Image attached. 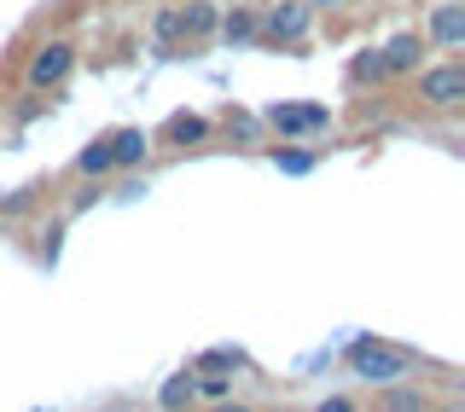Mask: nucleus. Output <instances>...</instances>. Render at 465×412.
<instances>
[{
  "instance_id": "obj_17",
  "label": "nucleus",
  "mask_w": 465,
  "mask_h": 412,
  "mask_svg": "<svg viewBox=\"0 0 465 412\" xmlns=\"http://www.w3.org/2000/svg\"><path fill=\"white\" fill-rule=\"evenodd\" d=\"M390 412H419V401L413 395H390Z\"/></svg>"
},
{
  "instance_id": "obj_2",
  "label": "nucleus",
  "mask_w": 465,
  "mask_h": 412,
  "mask_svg": "<svg viewBox=\"0 0 465 412\" xmlns=\"http://www.w3.org/2000/svg\"><path fill=\"white\" fill-rule=\"evenodd\" d=\"M419 93L430 99V105H442V111H454L460 99H465V70L460 64H442V70H430L425 82H419Z\"/></svg>"
},
{
  "instance_id": "obj_6",
  "label": "nucleus",
  "mask_w": 465,
  "mask_h": 412,
  "mask_svg": "<svg viewBox=\"0 0 465 412\" xmlns=\"http://www.w3.org/2000/svg\"><path fill=\"white\" fill-rule=\"evenodd\" d=\"M64 70H70V47H47V53H35V64H29V82H35V87H53Z\"/></svg>"
},
{
  "instance_id": "obj_10",
  "label": "nucleus",
  "mask_w": 465,
  "mask_h": 412,
  "mask_svg": "<svg viewBox=\"0 0 465 412\" xmlns=\"http://www.w3.org/2000/svg\"><path fill=\"white\" fill-rule=\"evenodd\" d=\"M82 169H87V174L111 169V140H105V145H87V152H82Z\"/></svg>"
},
{
  "instance_id": "obj_19",
  "label": "nucleus",
  "mask_w": 465,
  "mask_h": 412,
  "mask_svg": "<svg viewBox=\"0 0 465 412\" xmlns=\"http://www.w3.org/2000/svg\"><path fill=\"white\" fill-rule=\"evenodd\" d=\"M222 412H244V407H222Z\"/></svg>"
},
{
  "instance_id": "obj_16",
  "label": "nucleus",
  "mask_w": 465,
  "mask_h": 412,
  "mask_svg": "<svg viewBox=\"0 0 465 412\" xmlns=\"http://www.w3.org/2000/svg\"><path fill=\"white\" fill-rule=\"evenodd\" d=\"M244 355H239V348H215V355H203V366H239Z\"/></svg>"
},
{
  "instance_id": "obj_4",
  "label": "nucleus",
  "mask_w": 465,
  "mask_h": 412,
  "mask_svg": "<svg viewBox=\"0 0 465 412\" xmlns=\"http://www.w3.org/2000/svg\"><path fill=\"white\" fill-rule=\"evenodd\" d=\"M430 35L442 41V47H454V41H465V6H460V0H442V6L430 12Z\"/></svg>"
},
{
  "instance_id": "obj_20",
  "label": "nucleus",
  "mask_w": 465,
  "mask_h": 412,
  "mask_svg": "<svg viewBox=\"0 0 465 412\" xmlns=\"http://www.w3.org/2000/svg\"><path fill=\"white\" fill-rule=\"evenodd\" d=\"M331 6H338V0H331Z\"/></svg>"
},
{
  "instance_id": "obj_11",
  "label": "nucleus",
  "mask_w": 465,
  "mask_h": 412,
  "mask_svg": "<svg viewBox=\"0 0 465 412\" xmlns=\"http://www.w3.org/2000/svg\"><path fill=\"white\" fill-rule=\"evenodd\" d=\"M169 134H174V140H203V123H198V116H174Z\"/></svg>"
},
{
  "instance_id": "obj_12",
  "label": "nucleus",
  "mask_w": 465,
  "mask_h": 412,
  "mask_svg": "<svg viewBox=\"0 0 465 412\" xmlns=\"http://www.w3.org/2000/svg\"><path fill=\"white\" fill-rule=\"evenodd\" d=\"M222 29H227V41H239V35H251L256 24H251V12H232V18H227Z\"/></svg>"
},
{
  "instance_id": "obj_13",
  "label": "nucleus",
  "mask_w": 465,
  "mask_h": 412,
  "mask_svg": "<svg viewBox=\"0 0 465 412\" xmlns=\"http://www.w3.org/2000/svg\"><path fill=\"white\" fill-rule=\"evenodd\" d=\"M273 163H280L285 174H302V169H309V152H285V157H273Z\"/></svg>"
},
{
  "instance_id": "obj_1",
  "label": "nucleus",
  "mask_w": 465,
  "mask_h": 412,
  "mask_svg": "<svg viewBox=\"0 0 465 412\" xmlns=\"http://www.w3.org/2000/svg\"><path fill=\"white\" fill-rule=\"evenodd\" d=\"M349 360H355V372L372 378V384H396V378H407V355L390 348V343H355Z\"/></svg>"
},
{
  "instance_id": "obj_5",
  "label": "nucleus",
  "mask_w": 465,
  "mask_h": 412,
  "mask_svg": "<svg viewBox=\"0 0 465 412\" xmlns=\"http://www.w3.org/2000/svg\"><path fill=\"white\" fill-rule=\"evenodd\" d=\"M268 123L291 128V134H297V128H326V105H273Z\"/></svg>"
},
{
  "instance_id": "obj_14",
  "label": "nucleus",
  "mask_w": 465,
  "mask_h": 412,
  "mask_svg": "<svg viewBox=\"0 0 465 412\" xmlns=\"http://www.w3.org/2000/svg\"><path fill=\"white\" fill-rule=\"evenodd\" d=\"M186 395H193V384H186V378H174V384L163 389V407H181V401H186Z\"/></svg>"
},
{
  "instance_id": "obj_15",
  "label": "nucleus",
  "mask_w": 465,
  "mask_h": 412,
  "mask_svg": "<svg viewBox=\"0 0 465 412\" xmlns=\"http://www.w3.org/2000/svg\"><path fill=\"white\" fill-rule=\"evenodd\" d=\"M355 76H384V53H367V58L355 64Z\"/></svg>"
},
{
  "instance_id": "obj_3",
  "label": "nucleus",
  "mask_w": 465,
  "mask_h": 412,
  "mask_svg": "<svg viewBox=\"0 0 465 412\" xmlns=\"http://www.w3.org/2000/svg\"><path fill=\"white\" fill-rule=\"evenodd\" d=\"M302 29H309V6H297V0H285V6L268 12V35L273 41H297Z\"/></svg>"
},
{
  "instance_id": "obj_7",
  "label": "nucleus",
  "mask_w": 465,
  "mask_h": 412,
  "mask_svg": "<svg viewBox=\"0 0 465 412\" xmlns=\"http://www.w3.org/2000/svg\"><path fill=\"white\" fill-rule=\"evenodd\" d=\"M419 64V35H396L384 47V70H413Z\"/></svg>"
},
{
  "instance_id": "obj_21",
  "label": "nucleus",
  "mask_w": 465,
  "mask_h": 412,
  "mask_svg": "<svg viewBox=\"0 0 465 412\" xmlns=\"http://www.w3.org/2000/svg\"><path fill=\"white\" fill-rule=\"evenodd\" d=\"M47 412H53V407H47Z\"/></svg>"
},
{
  "instance_id": "obj_18",
  "label": "nucleus",
  "mask_w": 465,
  "mask_h": 412,
  "mask_svg": "<svg viewBox=\"0 0 465 412\" xmlns=\"http://www.w3.org/2000/svg\"><path fill=\"white\" fill-rule=\"evenodd\" d=\"M320 412H355V407H349V401H326V407H320Z\"/></svg>"
},
{
  "instance_id": "obj_8",
  "label": "nucleus",
  "mask_w": 465,
  "mask_h": 412,
  "mask_svg": "<svg viewBox=\"0 0 465 412\" xmlns=\"http://www.w3.org/2000/svg\"><path fill=\"white\" fill-rule=\"evenodd\" d=\"M145 157V134L140 128H123V134L111 140V163H140Z\"/></svg>"
},
{
  "instance_id": "obj_9",
  "label": "nucleus",
  "mask_w": 465,
  "mask_h": 412,
  "mask_svg": "<svg viewBox=\"0 0 465 412\" xmlns=\"http://www.w3.org/2000/svg\"><path fill=\"white\" fill-rule=\"evenodd\" d=\"M174 18H181V29L203 35V29H215V6H186V12H174Z\"/></svg>"
}]
</instances>
